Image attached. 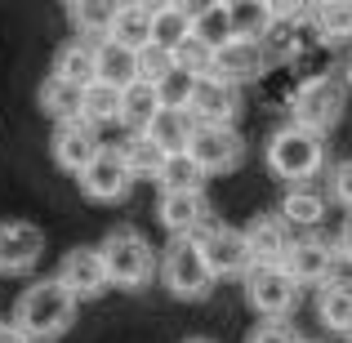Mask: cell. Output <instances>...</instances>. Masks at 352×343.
Returning <instances> with one entry per match:
<instances>
[{"instance_id": "obj_1", "label": "cell", "mask_w": 352, "mask_h": 343, "mask_svg": "<svg viewBox=\"0 0 352 343\" xmlns=\"http://www.w3.org/2000/svg\"><path fill=\"white\" fill-rule=\"evenodd\" d=\"M76 312H80V303L58 285V276H41V281L23 285L9 321L18 326V335L27 343H58L76 326Z\"/></svg>"}, {"instance_id": "obj_2", "label": "cell", "mask_w": 352, "mask_h": 343, "mask_svg": "<svg viewBox=\"0 0 352 343\" xmlns=\"http://www.w3.org/2000/svg\"><path fill=\"white\" fill-rule=\"evenodd\" d=\"M263 161L281 183H317L321 170H326V134L290 120V125L272 129V138L263 147Z\"/></svg>"}, {"instance_id": "obj_3", "label": "cell", "mask_w": 352, "mask_h": 343, "mask_svg": "<svg viewBox=\"0 0 352 343\" xmlns=\"http://www.w3.org/2000/svg\"><path fill=\"white\" fill-rule=\"evenodd\" d=\"M98 254H103L112 290L138 294V290H147V285L156 281V258H161V250H156L138 228H112L103 241H98Z\"/></svg>"}, {"instance_id": "obj_4", "label": "cell", "mask_w": 352, "mask_h": 343, "mask_svg": "<svg viewBox=\"0 0 352 343\" xmlns=\"http://www.w3.org/2000/svg\"><path fill=\"white\" fill-rule=\"evenodd\" d=\"M156 281L179 303H201L214 294V272L206 267V258L192 245V236H170V245L156 258Z\"/></svg>"}, {"instance_id": "obj_5", "label": "cell", "mask_w": 352, "mask_h": 343, "mask_svg": "<svg viewBox=\"0 0 352 343\" xmlns=\"http://www.w3.org/2000/svg\"><path fill=\"white\" fill-rule=\"evenodd\" d=\"M241 290L254 317L263 321H290L303 308V285L281 263H250L241 272Z\"/></svg>"}, {"instance_id": "obj_6", "label": "cell", "mask_w": 352, "mask_h": 343, "mask_svg": "<svg viewBox=\"0 0 352 343\" xmlns=\"http://www.w3.org/2000/svg\"><path fill=\"white\" fill-rule=\"evenodd\" d=\"M344 107H348V89L339 76H312L294 89L290 98V120L294 125H308L317 134H330V129L344 120Z\"/></svg>"}, {"instance_id": "obj_7", "label": "cell", "mask_w": 352, "mask_h": 343, "mask_svg": "<svg viewBox=\"0 0 352 343\" xmlns=\"http://www.w3.org/2000/svg\"><path fill=\"white\" fill-rule=\"evenodd\" d=\"M192 245L201 250L206 267L214 272V281H236V276L250 267V250H245V236H241V228L219 223L214 214H210L206 223L192 232Z\"/></svg>"}, {"instance_id": "obj_8", "label": "cell", "mask_w": 352, "mask_h": 343, "mask_svg": "<svg viewBox=\"0 0 352 343\" xmlns=\"http://www.w3.org/2000/svg\"><path fill=\"white\" fill-rule=\"evenodd\" d=\"M281 267L303 285V290H321L330 276L344 272L339 250H335V241H330V236H294V245L285 250Z\"/></svg>"}, {"instance_id": "obj_9", "label": "cell", "mask_w": 352, "mask_h": 343, "mask_svg": "<svg viewBox=\"0 0 352 343\" xmlns=\"http://www.w3.org/2000/svg\"><path fill=\"white\" fill-rule=\"evenodd\" d=\"M76 188L89 206H120L134 188L125 161H120V147H98V156L76 174Z\"/></svg>"}, {"instance_id": "obj_10", "label": "cell", "mask_w": 352, "mask_h": 343, "mask_svg": "<svg viewBox=\"0 0 352 343\" xmlns=\"http://www.w3.org/2000/svg\"><path fill=\"white\" fill-rule=\"evenodd\" d=\"M188 156L201 170L214 179V174H232L245 161V138L236 125H197L188 138Z\"/></svg>"}, {"instance_id": "obj_11", "label": "cell", "mask_w": 352, "mask_h": 343, "mask_svg": "<svg viewBox=\"0 0 352 343\" xmlns=\"http://www.w3.org/2000/svg\"><path fill=\"white\" fill-rule=\"evenodd\" d=\"M54 276H58V285L76 303H94V299H103V294L112 290L98 245H72L67 254H63V263H58V272H54Z\"/></svg>"}, {"instance_id": "obj_12", "label": "cell", "mask_w": 352, "mask_h": 343, "mask_svg": "<svg viewBox=\"0 0 352 343\" xmlns=\"http://www.w3.org/2000/svg\"><path fill=\"white\" fill-rule=\"evenodd\" d=\"M98 147H103L98 129L80 116L58 120V125L50 129V161H54V170H63V174H80L98 156Z\"/></svg>"}, {"instance_id": "obj_13", "label": "cell", "mask_w": 352, "mask_h": 343, "mask_svg": "<svg viewBox=\"0 0 352 343\" xmlns=\"http://www.w3.org/2000/svg\"><path fill=\"white\" fill-rule=\"evenodd\" d=\"M188 112H192L197 125H236V116H241V85L214 76V71H206V76H197V89H192V98H188Z\"/></svg>"}, {"instance_id": "obj_14", "label": "cell", "mask_w": 352, "mask_h": 343, "mask_svg": "<svg viewBox=\"0 0 352 343\" xmlns=\"http://www.w3.org/2000/svg\"><path fill=\"white\" fill-rule=\"evenodd\" d=\"M45 254V232L27 219H0V276H27Z\"/></svg>"}, {"instance_id": "obj_15", "label": "cell", "mask_w": 352, "mask_h": 343, "mask_svg": "<svg viewBox=\"0 0 352 343\" xmlns=\"http://www.w3.org/2000/svg\"><path fill=\"white\" fill-rule=\"evenodd\" d=\"M241 236H245L250 263H281L285 250L294 245V228L285 223V214H276V210L254 214L245 228H241Z\"/></svg>"}, {"instance_id": "obj_16", "label": "cell", "mask_w": 352, "mask_h": 343, "mask_svg": "<svg viewBox=\"0 0 352 343\" xmlns=\"http://www.w3.org/2000/svg\"><path fill=\"white\" fill-rule=\"evenodd\" d=\"M267 63H272L267 41H228L223 49H214L210 71H214V76H223V80H232V85H245V80H258V76H263Z\"/></svg>"}, {"instance_id": "obj_17", "label": "cell", "mask_w": 352, "mask_h": 343, "mask_svg": "<svg viewBox=\"0 0 352 343\" xmlns=\"http://www.w3.org/2000/svg\"><path fill=\"white\" fill-rule=\"evenodd\" d=\"M210 219V197L206 192H161L156 197V223L165 236H192Z\"/></svg>"}, {"instance_id": "obj_18", "label": "cell", "mask_w": 352, "mask_h": 343, "mask_svg": "<svg viewBox=\"0 0 352 343\" xmlns=\"http://www.w3.org/2000/svg\"><path fill=\"white\" fill-rule=\"evenodd\" d=\"M317 321L339 339H352V276L339 272L317 290Z\"/></svg>"}, {"instance_id": "obj_19", "label": "cell", "mask_w": 352, "mask_h": 343, "mask_svg": "<svg viewBox=\"0 0 352 343\" xmlns=\"http://www.w3.org/2000/svg\"><path fill=\"white\" fill-rule=\"evenodd\" d=\"M330 210V197L317 188V183H285V197H281V214L290 228H321Z\"/></svg>"}, {"instance_id": "obj_20", "label": "cell", "mask_w": 352, "mask_h": 343, "mask_svg": "<svg viewBox=\"0 0 352 343\" xmlns=\"http://www.w3.org/2000/svg\"><path fill=\"white\" fill-rule=\"evenodd\" d=\"M94 80H107V85H120L125 89L129 80H138V54L116 45L112 36H98L94 41Z\"/></svg>"}, {"instance_id": "obj_21", "label": "cell", "mask_w": 352, "mask_h": 343, "mask_svg": "<svg viewBox=\"0 0 352 343\" xmlns=\"http://www.w3.org/2000/svg\"><path fill=\"white\" fill-rule=\"evenodd\" d=\"M192 129H197V120H192L188 107H161V112L147 120V129H143V134L152 138V143L161 147L165 156H170V152H188Z\"/></svg>"}, {"instance_id": "obj_22", "label": "cell", "mask_w": 352, "mask_h": 343, "mask_svg": "<svg viewBox=\"0 0 352 343\" xmlns=\"http://www.w3.org/2000/svg\"><path fill=\"white\" fill-rule=\"evenodd\" d=\"M50 76L72 80V85H89V80L98 76V71H94V41H85V36H76V41H63L58 49H54Z\"/></svg>"}, {"instance_id": "obj_23", "label": "cell", "mask_w": 352, "mask_h": 343, "mask_svg": "<svg viewBox=\"0 0 352 343\" xmlns=\"http://www.w3.org/2000/svg\"><path fill=\"white\" fill-rule=\"evenodd\" d=\"M161 112V98H156V85L152 80H129L125 89H120V125L129 129V134H138V129H147V120Z\"/></svg>"}, {"instance_id": "obj_24", "label": "cell", "mask_w": 352, "mask_h": 343, "mask_svg": "<svg viewBox=\"0 0 352 343\" xmlns=\"http://www.w3.org/2000/svg\"><path fill=\"white\" fill-rule=\"evenodd\" d=\"M80 120H89L94 129L116 125L120 120V85H107V80L80 85Z\"/></svg>"}, {"instance_id": "obj_25", "label": "cell", "mask_w": 352, "mask_h": 343, "mask_svg": "<svg viewBox=\"0 0 352 343\" xmlns=\"http://www.w3.org/2000/svg\"><path fill=\"white\" fill-rule=\"evenodd\" d=\"M36 107L58 125V120H76L80 116V85L72 80H58V76H45L41 89H36Z\"/></svg>"}, {"instance_id": "obj_26", "label": "cell", "mask_w": 352, "mask_h": 343, "mask_svg": "<svg viewBox=\"0 0 352 343\" xmlns=\"http://www.w3.org/2000/svg\"><path fill=\"white\" fill-rule=\"evenodd\" d=\"M107 36H112L116 45H125V49H143V45H152V14L147 9H138L134 0H120L112 27H107Z\"/></svg>"}, {"instance_id": "obj_27", "label": "cell", "mask_w": 352, "mask_h": 343, "mask_svg": "<svg viewBox=\"0 0 352 343\" xmlns=\"http://www.w3.org/2000/svg\"><path fill=\"white\" fill-rule=\"evenodd\" d=\"M312 27L326 45H348L352 41V0H317L312 5Z\"/></svg>"}, {"instance_id": "obj_28", "label": "cell", "mask_w": 352, "mask_h": 343, "mask_svg": "<svg viewBox=\"0 0 352 343\" xmlns=\"http://www.w3.org/2000/svg\"><path fill=\"white\" fill-rule=\"evenodd\" d=\"M228 14H232V36L236 41H267L272 27H276L267 0H228Z\"/></svg>"}, {"instance_id": "obj_29", "label": "cell", "mask_w": 352, "mask_h": 343, "mask_svg": "<svg viewBox=\"0 0 352 343\" xmlns=\"http://www.w3.org/2000/svg\"><path fill=\"white\" fill-rule=\"evenodd\" d=\"M206 179L210 174L192 161L188 152H170L156 174V192H206Z\"/></svg>"}, {"instance_id": "obj_30", "label": "cell", "mask_w": 352, "mask_h": 343, "mask_svg": "<svg viewBox=\"0 0 352 343\" xmlns=\"http://www.w3.org/2000/svg\"><path fill=\"white\" fill-rule=\"evenodd\" d=\"M120 161H125V170H129V179H152L156 183V174H161V165H165V152L152 143V138L138 129V134H129L125 143H120Z\"/></svg>"}, {"instance_id": "obj_31", "label": "cell", "mask_w": 352, "mask_h": 343, "mask_svg": "<svg viewBox=\"0 0 352 343\" xmlns=\"http://www.w3.org/2000/svg\"><path fill=\"white\" fill-rule=\"evenodd\" d=\"M116 9H120V0H72L67 18H72V27H76L85 41H94V36H107Z\"/></svg>"}, {"instance_id": "obj_32", "label": "cell", "mask_w": 352, "mask_h": 343, "mask_svg": "<svg viewBox=\"0 0 352 343\" xmlns=\"http://www.w3.org/2000/svg\"><path fill=\"white\" fill-rule=\"evenodd\" d=\"M192 36H197L206 49H223L228 41H236V36H232V14H228V0H219V5L206 9V14L192 18Z\"/></svg>"}, {"instance_id": "obj_33", "label": "cell", "mask_w": 352, "mask_h": 343, "mask_svg": "<svg viewBox=\"0 0 352 343\" xmlns=\"http://www.w3.org/2000/svg\"><path fill=\"white\" fill-rule=\"evenodd\" d=\"M192 36V18L183 14L179 5H170V9H161V14H152V45H161V49H179L183 41Z\"/></svg>"}, {"instance_id": "obj_34", "label": "cell", "mask_w": 352, "mask_h": 343, "mask_svg": "<svg viewBox=\"0 0 352 343\" xmlns=\"http://www.w3.org/2000/svg\"><path fill=\"white\" fill-rule=\"evenodd\" d=\"M192 89H197V71L179 67V63H174V67L156 80V98H161V107H188Z\"/></svg>"}, {"instance_id": "obj_35", "label": "cell", "mask_w": 352, "mask_h": 343, "mask_svg": "<svg viewBox=\"0 0 352 343\" xmlns=\"http://www.w3.org/2000/svg\"><path fill=\"white\" fill-rule=\"evenodd\" d=\"M170 67H174V54L170 49H161V45H143V49H138V76H143V80H152V85H156Z\"/></svg>"}, {"instance_id": "obj_36", "label": "cell", "mask_w": 352, "mask_h": 343, "mask_svg": "<svg viewBox=\"0 0 352 343\" xmlns=\"http://www.w3.org/2000/svg\"><path fill=\"white\" fill-rule=\"evenodd\" d=\"M303 335L290 326V321H258L254 330H250L245 343H299Z\"/></svg>"}, {"instance_id": "obj_37", "label": "cell", "mask_w": 352, "mask_h": 343, "mask_svg": "<svg viewBox=\"0 0 352 343\" xmlns=\"http://www.w3.org/2000/svg\"><path fill=\"white\" fill-rule=\"evenodd\" d=\"M330 201H339V206L352 214V161L335 165V174H330Z\"/></svg>"}, {"instance_id": "obj_38", "label": "cell", "mask_w": 352, "mask_h": 343, "mask_svg": "<svg viewBox=\"0 0 352 343\" xmlns=\"http://www.w3.org/2000/svg\"><path fill=\"white\" fill-rule=\"evenodd\" d=\"M272 23H303L312 14V0H267Z\"/></svg>"}, {"instance_id": "obj_39", "label": "cell", "mask_w": 352, "mask_h": 343, "mask_svg": "<svg viewBox=\"0 0 352 343\" xmlns=\"http://www.w3.org/2000/svg\"><path fill=\"white\" fill-rule=\"evenodd\" d=\"M335 250H339V263L352 267V214L344 219V228H339V236H335Z\"/></svg>"}, {"instance_id": "obj_40", "label": "cell", "mask_w": 352, "mask_h": 343, "mask_svg": "<svg viewBox=\"0 0 352 343\" xmlns=\"http://www.w3.org/2000/svg\"><path fill=\"white\" fill-rule=\"evenodd\" d=\"M174 5H179V9H183L188 18H197V14H206L210 5H219V0H174Z\"/></svg>"}, {"instance_id": "obj_41", "label": "cell", "mask_w": 352, "mask_h": 343, "mask_svg": "<svg viewBox=\"0 0 352 343\" xmlns=\"http://www.w3.org/2000/svg\"><path fill=\"white\" fill-rule=\"evenodd\" d=\"M0 343H27V339L18 335V326H14V321H0Z\"/></svg>"}, {"instance_id": "obj_42", "label": "cell", "mask_w": 352, "mask_h": 343, "mask_svg": "<svg viewBox=\"0 0 352 343\" xmlns=\"http://www.w3.org/2000/svg\"><path fill=\"white\" fill-rule=\"evenodd\" d=\"M138 9H147V14H161V9H170L174 0H134Z\"/></svg>"}, {"instance_id": "obj_43", "label": "cell", "mask_w": 352, "mask_h": 343, "mask_svg": "<svg viewBox=\"0 0 352 343\" xmlns=\"http://www.w3.org/2000/svg\"><path fill=\"white\" fill-rule=\"evenodd\" d=\"M339 80H344V89H348V94H352V58H348V67L339 71Z\"/></svg>"}, {"instance_id": "obj_44", "label": "cell", "mask_w": 352, "mask_h": 343, "mask_svg": "<svg viewBox=\"0 0 352 343\" xmlns=\"http://www.w3.org/2000/svg\"><path fill=\"white\" fill-rule=\"evenodd\" d=\"M183 343H214V339H183Z\"/></svg>"}, {"instance_id": "obj_45", "label": "cell", "mask_w": 352, "mask_h": 343, "mask_svg": "<svg viewBox=\"0 0 352 343\" xmlns=\"http://www.w3.org/2000/svg\"><path fill=\"white\" fill-rule=\"evenodd\" d=\"M63 5H72V0H63Z\"/></svg>"}, {"instance_id": "obj_46", "label": "cell", "mask_w": 352, "mask_h": 343, "mask_svg": "<svg viewBox=\"0 0 352 343\" xmlns=\"http://www.w3.org/2000/svg\"><path fill=\"white\" fill-rule=\"evenodd\" d=\"M299 343H308V339H299Z\"/></svg>"}, {"instance_id": "obj_47", "label": "cell", "mask_w": 352, "mask_h": 343, "mask_svg": "<svg viewBox=\"0 0 352 343\" xmlns=\"http://www.w3.org/2000/svg\"><path fill=\"white\" fill-rule=\"evenodd\" d=\"M312 5H317V0H312Z\"/></svg>"}, {"instance_id": "obj_48", "label": "cell", "mask_w": 352, "mask_h": 343, "mask_svg": "<svg viewBox=\"0 0 352 343\" xmlns=\"http://www.w3.org/2000/svg\"><path fill=\"white\" fill-rule=\"evenodd\" d=\"M348 343H352V339H348Z\"/></svg>"}]
</instances>
